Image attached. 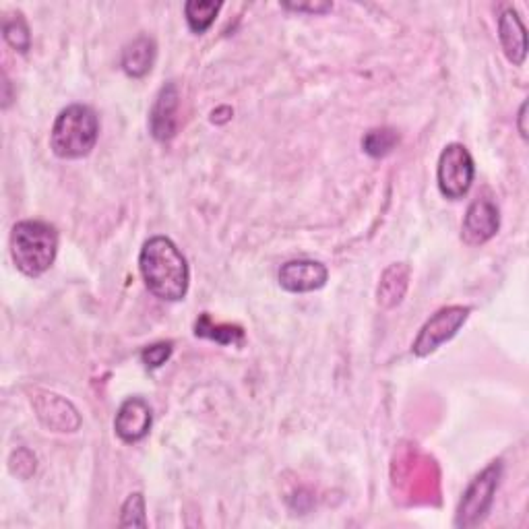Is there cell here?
<instances>
[{"label": "cell", "instance_id": "5b68a950", "mask_svg": "<svg viewBox=\"0 0 529 529\" xmlns=\"http://www.w3.org/2000/svg\"><path fill=\"white\" fill-rule=\"evenodd\" d=\"M476 176L472 153L461 143H451L443 149L437 168V182L443 197L457 201L468 195Z\"/></svg>", "mask_w": 529, "mask_h": 529}, {"label": "cell", "instance_id": "7a4b0ae2", "mask_svg": "<svg viewBox=\"0 0 529 529\" xmlns=\"http://www.w3.org/2000/svg\"><path fill=\"white\" fill-rule=\"evenodd\" d=\"M98 137V114L89 106L73 104L56 116L50 133V147L62 160H79L96 147Z\"/></svg>", "mask_w": 529, "mask_h": 529}, {"label": "cell", "instance_id": "9c48e42d", "mask_svg": "<svg viewBox=\"0 0 529 529\" xmlns=\"http://www.w3.org/2000/svg\"><path fill=\"white\" fill-rule=\"evenodd\" d=\"M151 422L153 414L149 403L143 397H129L116 414L114 430L124 443H139L149 434Z\"/></svg>", "mask_w": 529, "mask_h": 529}, {"label": "cell", "instance_id": "ba28073f", "mask_svg": "<svg viewBox=\"0 0 529 529\" xmlns=\"http://www.w3.org/2000/svg\"><path fill=\"white\" fill-rule=\"evenodd\" d=\"M329 271L319 261H288L279 269V286L292 294H306L321 290L327 284Z\"/></svg>", "mask_w": 529, "mask_h": 529}, {"label": "cell", "instance_id": "9a60e30c", "mask_svg": "<svg viewBox=\"0 0 529 529\" xmlns=\"http://www.w3.org/2000/svg\"><path fill=\"white\" fill-rule=\"evenodd\" d=\"M220 9L222 3H213V0H189V3L184 5V17L191 31H195V34H205L213 25Z\"/></svg>", "mask_w": 529, "mask_h": 529}, {"label": "cell", "instance_id": "603a6c76", "mask_svg": "<svg viewBox=\"0 0 529 529\" xmlns=\"http://www.w3.org/2000/svg\"><path fill=\"white\" fill-rule=\"evenodd\" d=\"M230 116H232V108H228V106L217 108V110L211 112V120L217 122V124H224L226 120H230Z\"/></svg>", "mask_w": 529, "mask_h": 529}, {"label": "cell", "instance_id": "8fae6325", "mask_svg": "<svg viewBox=\"0 0 529 529\" xmlns=\"http://www.w3.org/2000/svg\"><path fill=\"white\" fill-rule=\"evenodd\" d=\"M178 87L168 83L160 89L158 98L149 112V131L158 141H170L178 131Z\"/></svg>", "mask_w": 529, "mask_h": 529}, {"label": "cell", "instance_id": "8992f818", "mask_svg": "<svg viewBox=\"0 0 529 529\" xmlns=\"http://www.w3.org/2000/svg\"><path fill=\"white\" fill-rule=\"evenodd\" d=\"M472 313L470 306H447L441 308L437 315H432L426 325L420 329V335L416 337L412 352L418 358H426L432 352H437L443 344L457 335V331L468 321Z\"/></svg>", "mask_w": 529, "mask_h": 529}, {"label": "cell", "instance_id": "5bb4252c", "mask_svg": "<svg viewBox=\"0 0 529 529\" xmlns=\"http://www.w3.org/2000/svg\"><path fill=\"white\" fill-rule=\"evenodd\" d=\"M408 282H410V267L406 263H395L389 269H385L377 292L379 304L383 308L397 306L408 292Z\"/></svg>", "mask_w": 529, "mask_h": 529}, {"label": "cell", "instance_id": "ffe728a7", "mask_svg": "<svg viewBox=\"0 0 529 529\" xmlns=\"http://www.w3.org/2000/svg\"><path fill=\"white\" fill-rule=\"evenodd\" d=\"M170 356H172V344H170V341H162V344L149 346L141 354L145 366H149V368H160L162 364H166V360Z\"/></svg>", "mask_w": 529, "mask_h": 529}, {"label": "cell", "instance_id": "52a82bcc", "mask_svg": "<svg viewBox=\"0 0 529 529\" xmlns=\"http://www.w3.org/2000/svg\"><path fill=\"white\" fill-rule=\"evenodd\" d=\"M499 226H501L499 207H496L490 199H476L463 217L461 240L468 246L486 244L490 238H494L496 232H499Z\"/></svg>", "mask_w": 529, "mask_h": 529}, {"label": "cell", "instance_id": "4fadbf2b", "mask_svg": "<svg viewBox=\"0 0 529 529\" xmlns=\"http://www.w3.org/2000/svg\"><path fill=\"white\" fill-rule=\"evenodd\" d=\"M155 52H158V48H155V42L151 38L147 36L135 38L122 50V60H120L122 71L133 79L145 77L153 67Z\"/></svg>", "mask_w": 529, "mask_h": 529}, {"label": "cell", "instance_id": "3957f363", "mask_svg": "<svg viewBox=\"0 0 529 529\" xmlns=\"http://www.w3.org/2000/svg\"><path fill=\"white\" fill-rule=\"evenodd\" d=\"M58 251V236L50 224L19 222L11 232V257L21 273L40 277L46 273Z\"/></svg>", "mask_w": 529, "mask_h": 529}, {"label": "cell", "instance_id": "ac0fdd59", "mask_svg": "<svg viewBox=\"0 0 529 529\" xmlns=\"http://www.w3.org/2000/svg\"><path fill=\"white\" fill-rule=\"evenodd\" d=\"M3 36L11 48L17 52H27L31 46V34L25 19L21 15H13L11 19H5L3 23Z\"/></svg>", "mask_w": 529, "mask_h": 529}, {"label": "cell", "instance_id": "d6986e66", "mask_svg": "<svg viewBox=\"0 0 529 529\" xmlns=\"http://www.w3.org/2000/svg\"><path fill=\"white\" fill-rule=\"evenodd\" d=\"M120 525L122 527H145L147 519H145V499L141 492L131 494L127 503L122 505V517H120Z\"/></svg>", "mask_w": 529, "mask_h": 529}, {"label": "cell", "instance_id": "e0dca14e", "mask_svg": "<svg viewBox=\"0 0 529 529\" xmlns=\"http://www.w3.org/2000/svg\"><path fill=\"white\" fill-rule=\"evenodd\" d=\"M399 143V135L397 131L393 129H372L366 133V137L362 139V147L368 155H372V158H385V155H389L395 145Z\"/></svg>", "mask_w": 529, "mask_h": 529}, {"label": "cell", "instance_id": "277c9868", "mask_svg": "<svg viewBox=\"0 0 529 529\" xmlns=\"http://www.w3.org/2000/svg\"><path fill=\"white\" fill-rule=\"evenodd\" d=\"M501 478H503V465L501 461H494L482 474H478L472 480L468 490L463 492V499L457 507V515H455L457 527H474L486 517V513L492 507L496 488L501 484Z\"/></svg>", "mask_w": 529, "mask_h": 529}, {"label": "cell", "instance_id": "2e32d148", "mask_svg": "<svg viewBox=\"0 0 529 529\" xmlns=\"http://www.w3.org/2000/svg\"><path fill=\"white\" fill-rule=\"evenodd\" d=\"M195 333L197 337H205V339H213L217 344L222 346H230V344H242L244 341V331L240 327H232V325H213L209 315H203L197 325H195Z\"/></svg>", "mask_w": 529, "mask_h": 529}, {"label": "cell", "instance_id": "30bf717a", "mask_svg": "<svg viewBox=\"0 0 529 529\" xmlns=\"http://www.w3.org/2000/svg\"><path fill=\"white\" fill-rule=\"evenodd\" d=\"M34 408L40 422L54 432H75L81 426L79 412L73 403L56 393H40L34 397Z\"/></svg>", "mask_w": 529, "mask_h": 529}, {"label": "cell", "instance_id": "44dd1931", "mask_svg": "<svg viewBox=\"0 0 529 529\" xmlns=\"http://www.w3.org/2000/svg\"><path fill=\"white\" fill-rule=\"evenodd\" d=\"M284 9L288 11H296V13H315V15H323L327 11L333 9L331 3H308V5H302V3H286Z\"/></svg>", "mask_w": 529, "mask_h": 529}, {"label": "cell", "instance_id": "6da1fadb", "mask_svg": "<svg viewBox=\"0 0 529 529\" xmlns=\"http://www.w3.org/2000/svg\"><path fill=\"white\" fill-rule=\"evenodd\" d=\"M139 271L147 290L160 300L178 302L189 292V263L166 236H153L143 244Z\"/></svg>", "mask_w": 529, "mask_h": 529}, {"label": "cell", "instance_id": "7402d4cb", "mask_svg": "<svg viewBox=\"0 0 529 529\" xmlns=\"http://www.w3.org/2000/svg\"><path fill=\"white\" fill-rule=\"evenodd\" d=\"M525 120H527V102L521 104L519 114H517V127H519V133H521V137L527 141V127H525Z\"/></svg>", "mask_w": 529, "mask_h": 529}, {"label": "cell", "instance_id": "7c38bea8", "mask_svg": "<svg viewBox=\"0 0 529 529\" xmlns=\"http://www.w3.org/2000/svg\"><path fill=\"white\" fill-rule=\"evenodd\" d=\"M499 38L505 50V56L513 62L515 67H521L527 56V38L525 25L515 9H505L499 19Z\"/></svg>", "mask_w": 529, "mask_h": 529}]
</instances>
